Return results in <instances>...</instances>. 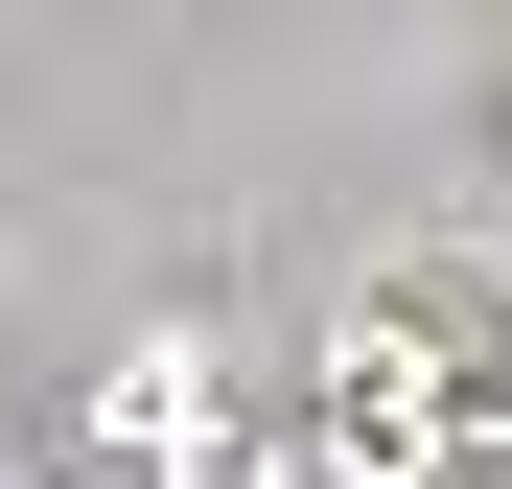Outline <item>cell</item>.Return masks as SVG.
Wrapping results in <instances>:
<instances>
[]
</instances>
